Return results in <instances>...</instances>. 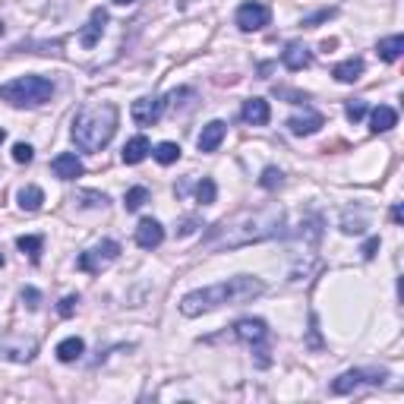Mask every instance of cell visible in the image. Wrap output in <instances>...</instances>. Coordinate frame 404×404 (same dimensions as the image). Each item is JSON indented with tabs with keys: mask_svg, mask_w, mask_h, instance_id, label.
I'll list each match as a JSON object with an SVG mask.
<instances>
[{
	"mask_svg": "<svg viewBox=\"0 0 404 404\" xmlns=\"http://www.w3.org/2000/svg\"><path fill=\"white\" fill-rule=\"evenodd\" d=\"M322 123H326V117L316 111H306V114H294L291 121H288V130H291L294 136H313L319 133Z\"/></svg>",
	"mask_w": 404,
	"mask_h": 404,
	"instance_id": "obj_11",
	"label": "cell"
},
{
	"mask_svg": "<svg viewBox=\"0 0 404 404\" xmlns=\"http://www.w3.org/2000/svg\"><path fill=\"white\" fill-rule=\"evenodd\" d=\"M32 155H35V152H32V146H26V142H16V146H13V161L28 164V161H32Z\"/></svg>",
	"mask_w": 404,
	"mask_h": 404,
	"instance_id": "obj_29",
	"label": "cell"
},
{
	"mask_svg": "<svg viewBox=\"0 0 404 404\" xmlns=\"http://www.w3.org/2000/svg\"><path fill=\"white\" fill-rule=\"evenodd\" d=\"M146 202H149V190H146V186H130L127 196H123V206H127V212H139Z\"/></svg>",
	"mask_w": 404,
	"mask_h": 404,
	"instance_id": "obj_25",
	"label": "cell"
},
{
	"mask_svg": "<svg viewBox=\"0 0 404 404\" xmlns=\"http://www.w3.org/2000/svg\"><path fill=\"white\" fill-rule=\"evenodd\" d=\"M117 256H121V243H117V240H101L95 249H85V253L79 256L76 269L92 272V275H95V272H101L105 265H111Z\"/></svg>",
	"mask_w": 404,
	"mask_h": 404,
	"instance_id": "obj_7",
	"label": "cell"
},
{
	"mask_svg": "<svg viewBox=\"0 0 404 404\" xmlns=\"http://www.w3.org/2000/svg\"><path fill=\"white\" fill-rule=\"evenodd\" d=\"M51 95H54V82L44 76H22L0 85V98L13 107H38L51 101Z\"/></svg>",
	"mask_w": 404,
	"mask_h": 404,
	"instance_id": "obj_4",
	"label": "cell"
},
{
	"mask_svg": "<svg viewBox=\"0 0 404 404\" xmlns=\"http://www.w3.org/2000/svg\"><path fill=\"white\" fill-rule=\"evenodd\" d=\"M338 48V42H335V38H326V42H322V51H335Z\"/></svg>",
	"mask_w": 404,
	"mask_h": 404,
	"instance_id": "obj_38",
	"label": "cell"
},
{
	"mask_svg": "<svg viewBox=\"0 0 404 404\" xmlns=\"http://www.w3.org/2000/svg\"><path fill=\"white\" fill-rule=\"evenodd\" d=\"M385 376H389V369H348V373H341L338 379L332 383V395H351L354 389H360V385H383Z\"/></svg>",
	"mask_w": 404,
	"mask_h": 404,
	"instance_id": "obj_6",
	"label": "cell"
},
{
	"mask_svg": "<svg viewBox=\"0 0 404 404\" xmlns=\"http://www.w3.org/2000/svg\"><path fill=\"white\" fill-rule=\"evenodd\" d=\"M263 291H265L263 278L237 275V278H227V281H218V284H209V288L184 294L180 313H184V316H202V313H212L225 304H247V300H256Z\"/></svg>",
	"mask_w": 404,
	"mask_h": 404,
	"instance_id": "obj_2",
	"label": "cell"
},
{
	"mask_svg": "<svg viewBox=\"0 0 404 404\" xmlns=\"http://www.w3.org/2000/svg\"><path fill=\"white\" fill-rule=\"evenodd\" d=\"M284 174L278 168H265L263 170V177H259V186H265V190H275V186H281Z\"/></svg>",
	"mask_w": 404,
	"mask_h": 404,
	"instance_id": "obj_28",
	"label": "cell"
},
{
	"mask_svg": "<svg viewBox=\"0 0 404 404\" xmlns=\"http://www.w3.org/2000/svg\"><path fill=\"white\" fill-rule=\"evenodd\" d=\"M344 114H348V121H351V123H357L363 114H367V105H363V101H351V105L344 107Z\"/></svg>",
	"mask_w": 404,
	"mask_h": 404,
	"instance_id": "obj_32",
	"label": "cell"
},
{
	"mask_svg": "<svg viewBox=\"0 0 404 404\" xmlns=\"http://www.w3.org/2000/svg\"><path fill=\"white\" fill-rule=\"evenodd\" d=\"M3 139H7V130H3V127H0V142H3Z\"/></svg>",
	"mask_w": 404,
	"mask_h": 404,
	"instance_id": "obj_40",
	"label": "cell"
},
{
	"mask_svg": "<svg viewBox=\"0 0 404 404\" xmlns=\"http://www.w3.org/2000/svg\"><path fill=\"white\" fill-rule=\"evenodd\" d=\"M341 231H344V234H360V231H363V218H351V215H348V218L341 221Z\"/></svg>",
	"mask_w": 404,
	"mask_h": 404,
	"instance_id": "obj_34",
	"label": "cell"
},
{
	"mask_svg": "<svg viewBox=\"0 0 404 404\" xmlns=\"http://www.w3.org/2000/svg\"><path fill=\"white\" fill-rule=\"evenodd\" d=\"M3 32H7V26H3V19H0V35H3Z\"/></svg>",
	"mask_w": 404,
	"mask_h": 404,
	"instance_id": "obj_41",
	"label": "cell"
},
{
	"mask_svg": "<svg viewBox=\"0 0 404 404\" xmlns=\"http://www.w3.org/2000/svg\"><path fill=\"white\" fill-rule=\"evenodd\" d=\"M234 19H237V28H240V32H259V28L269 26L272 10L265 7V3H259V0H247V3L237 7Z\"/></svg>",
	"mask_w": 404,
	"mask_h": 404,
	"instance_id": "obj_8",
	"label": "cell"
},
{
	"mask_svg": "<svg viewBox=\"0 0 404 404\" xmlns=\"http://www.w3.org/2000/svg\"><path fill=\"white\" fill-rule=\"evenodd\" d=\"M161 240H164V227L155 218H142L139 227H136V243L142 249H155V247H161Z\"/></svg>",
	"mask_w": 404,
	"mask_h": 404,
	"instance_id": "obj_10",
	"label": "cell"
},
{
	"mask_svg": "<svg viewBox=\"0 0 404 404\" xmlns=\"http://www.w3.org/2000/svg\"><path fill=\"white\" fill-rule=\"evenodd\" d=\"M215 196H218V186H215V180L212 177H202L196 184V199L202 202V206H212L215 202Z\"/></svg>",
	"mask_w": 404,
	"mask_h": 404,
	"instance_id": "obj_27",
	"label": "cell"
},
{
	"mask_svg": "<svg viewBox=\"0 0 404 404\" xmlns=\"http://www.w3.org/2000/svg\"><path fill=\"white\" fill-rule=\"evenodd\" d=\"M395 123H398V111L389 105L373 107V114H369V130H373V133H389Z\"/></svg>",
	"mask_w": 404,
	"mask_h": 404,
	"instance_id": "obj_18",
	"label": "cell"
},
{
	"mask_svg": "<svg viewBox=\"0 0 404 404\" xmlns=\"http://www.w3.org/2000/svg\"><path fill=\"white\" fill-rule=\"evenodd\" d=\"M123 161L127 164H139V161H146V158L152 155V142L146 139V136H133V139L123 146Z\"/></svg>",
	"mask_w": 404,
	"mask_h": 404,
	"instance_id": "obj_19",
	"label": "cell"
},
{
	"mask_svg": "<svg viewBox=\"0 0 404 404\" xmlns=\"http://www.w3.org/2000/svg\"><path fill=\"white\" fill-rule=\"evenodd\" d=\"M16 247H19L22 253H28V259H38V256H42V247H44V237H38V234H22L19 240H16Z\"/></svg>",
	"mask_w": 404,
	"mask_h": 404,
	"instance_id": "obj_26",
	"label": "cell"
},
{
	"mask_svg": "<svg viewBox=\"0 0 404 404\" xmlns=\"http://www.w3.org/2000/svg\"><path fill=\"white\" fill-rule=\"evenodd\" d=\"M284 227V209L281 206H265L256 209V212H237L231 218L218 221L206 234V247L209 249H237L247 247V243H259L278 237Z\"/></svg>",
	"mask_w": 404,
	"mask_h": 404,
	"instance_id": "obj_1",
	"label": "cell"
},
{
	"mask_svg": "<svg viewBox=\"0 0 404 404\" xmlns=\"http://www.w3.org/2000/svg\"><path fill=\"white\" fill-rule=\"evenodd\" d=\"M76 304H79V297H76V294H70V297H64L60 304H57V313H60L64 319H70L73 313H76Z\"/></svg>",
	"mask_w": 404,
	"mask_h": 404,
	"instance_id": "obj_30",
	"label": "cell"
},
{
	"mask_svg": "<svg viewBox=\"0 0 404 404\" xmlns=\"http://www.w3.org/2000/svg\"><path fill=\"white\" fill-rule=\"evenodd\" d=\"M114 3H121V7H130V3H136V0H114Z\"/></svg>",
	"mask_w": 404,
	"mask_h": 404,
	"instance_id": "obj_39",
	"label": "cell"
},
{
	"mask_svg": "<svg viewBox=\"0 0 404 404\" xmlns=\"http://www.w3.org/2000/svg\"><path fill=\"white\" fill-rule=\"evenodd\" d=\"M363 70H367L363 57H351V60H341V64L335 67L332 76L338 79V82H357V79L363 76Z\"/></svg>",
	"mask_w": 404,
	"mask_h": 404,
	"instance_id": "obj_20",
	"label": "cell"
},
{
	"mask_svg": "<svg viewBox=\"0 0 404 404\" xmlns=\"http://www.w3.org/2000/svg\"><path fill=\"white\" fill-rule=\"evenodd\" d=\"M401 51H404V38L401 35H389V38H383V42L376 44V54L383 57V60H398L401 57Z\"/></svg>",
	"mask_w": 404,
	"mask_h": 404,
	"instance_id": "obj_23",
	"label": "cell"
},
{
	"mask_svg": "<svg viewBox=\"0 0 404 404\" xmlns=\"http://www.w3.org/2000/svg\"><path fill=\"white\" fill-rule=\"evenodd\" d=\"M16 199H19V209L22 212H38L42 209V202H44V193H42V186H22L19 193H16Z\"/></svg>",
	"mask_w": 404,
	"mask_h": 404,
	"instance_id": "obj_22",
	"label": "cell"
},
{
	"mask_svg": "<svg viewBox=\"0 0 404 404\" xmlns=\"http://www.w3.org/2000/svg\"><path fill=\"white\" fill-rule=\"evenodd\" d=\"M401 218H404V215H401V206H395V209H392V221H395V225H401Z\"/></svg>",
	"mask_w": 404,
	"mask_h": 404,
	"instance_id": "obj_37",
	"label": "cell"
},
{
	"mask_svg": "<svg viewBox=\"0 0 404 404\" xmlns=\"http://www.w3.org/2000/svg\"><path fill=\"white\" fill-rule=\"evenodd\" d=\"M22 304H26L28 310H38V304H42V294H38L35 288H22Z\"/></svg>",
	"mask_w": 404,
	"mask_h": 404,
	"instance_id": "obj_33",
	"label": "cell"
},
{
	"mask_svg": "<svg viewBox=\"0 0 404 404\" xmlns=\"http://www.w3.org/2000/svg\"><path fill=\"white\" fill-rule=\"evenodd\" d=\"M82 354H85V341L76 338V335H73V338H64L57 344V360L60 363H76Z\"/></svg>",
	"mask_w": 404,
	"mask_h": 404,
	"instance_id": "obj_21",
	"label": "cell"
},
{
	"mask_svg": "<svg viewBox=\"0 0 404 404\" xmlns=\"http://www.w3.org/2000/svg\"><path fill=\"white\" fill-rule=\"evenodd\" d=\"M193 231H196V221H193V218H186V221H184V227H180V237L193 234Z\"/></svg>",
	"mask_w": 404,
	"mask_h": 404,
	"instance_id": "obj_36",
	"label": "cell"
},
{
	"mask_svg": "<svg viewBox=\"0 0 404 404\" xmlns=\"http://www.w3.org/2000/svg\"><path fill=\"white\" fill-rule=\"evenodd\" d=\"M51 170H54L60 180H76V177H82V161H79L73 152H60V155L51 161Z\"/></svg>",
	"mask_w": 404,
	"mask_h": 404,
	"instance_id": "obj_15",
	"label": "cell"
},
{
	"mask_svg": "<svg viewBox=\"0 0 404 404\" xmlns=\"http://www.w3.org/2000/svg\"><path fill=\"white\" fill-rule=\"evenodd\" d=\"M225 133H227V123L225 121H209L206 127H202V133H199V139H196L199 152H218Z\"/></svg>",
	"mask_w": 404,
	"mask_h": 404,
	"instance_id": "obj_12",
	"label": "cell"
},
{
	"mask_svg": "<svg viewBox=\"0 0 404 404\" xmlns=\"http://www.w3.org/2000/svg\"><path fill=\"white\" fill-rule=\"evenodd\" d=\"M164 105H168L164 98H139V101H133V121L139 123V127H155V123L161 121Z\"/></svg>",
	"mask_w": 404,
	"mask_h": 404,
	"instance_id": "obj_9",
	"label": "cell"
},
{
	"mask_svg": "<svg viewBox=\"0 0 404 404\" xmlns=\"http://www.w3.org/2000/svg\"><path fill=\"white\" fill-rule=\"evenodd\" d=\"M281 64L288 67V70H291V73L306 70V67L313 64V54H310V48H306V44L291 42V44H288V48H284V54H281Z\"/></svg>",
	"mask_w": 404,
	"mask_h": 404,
	"instance_id": "obj_13",
	"label": "cell"
},
{
	"mask_svg": "<svg viewBox=\"0 0 404 404\" xmlns=\"http://www.w3.org/2000/svg\"><path fill=\"white\" fill-rule=\"evenodd\" d=\"M240 117L249 123V127H265V123L272 121V107L265 98H249L247 105H243Z\"/></svg>",
	"mask_w": 404,
	"mask_h": 404,
	"instance_id": "obj_17",
	"label": "cell"
},
{
	"mask_svg": "<svg viewBox=\"0 0 404 404\" xmlns=\"http://www.w3.org/2000/svg\"><path fill=\"white\" fill-rule=\"evenodd\" d=\"M0 265H3V253H0Z\"/></svg>",
	"mask_w": 404,
	"mask_h": 404,
	"instance_id": "obj_42",
	"label": "cell"
},
{
	"mask_svg": "<svg viewBox=\"0 0 404 404\" xmlns=\"http://www.w3.org/2000/svg\"><path fill=\"white\" fill-rule=\"evenodd\" d=\"M35 341H0V357H7V360H16V363H28L35 357Z\"/></svg>",
	"mask_w": 404,
	"mask_h": 404,
	"instance_id": "obj_16",
	"label": "cell"
},
{
	"mask_svg": "<svg viewBox=\"0 0 404 404\" xmlns=\"http://www.w3.org/2000/svg\"><path fill=\"white\" fill-rule=\"evenodd\" d=\"M117 133V105L98 101L76 114L73 121V142L79 152H101Z\"/></svg>",
	"mask_w": 404,
	"mask_h": 404,
	"instance_id": "obj_3",
	"label": "cell"
},
{
	"mask_svg": "<svg viewBox=\"0 0 404 404\" xmlns=\"http://www.w3.org/2000/svg\"><path fill=\"white\" fill-rule=\"evenodd\" d=\"M234 338L243 341V344L253 351V354H256V363H259V367H269V363H272L269 348H265V341H269V326H265L263 319H237Z\"/></svg>",
	"mask_w": 404,
	"mask_h": 404,
	"instance_id": "obj_5",
	"label": "cell"
},
{
	"mask_svg": "<svg viewBox=\"0 0 404 404\" xmlns=\"http://www.w3.org/2000/svg\"><path fill=\"white\" fill-rule=\"evenodd\" d=\"M152 155H155L158 164H174L180 158V146L177 142H158L155 149H152Z\"/></svg>",
	"mask_w": 404,
	"mask_h": 404,
	"instance_id": "obj_24",
	"label": "cell"
},
{
	"mask_svg": "<svg viewBox=\"0 0 404 404\" xmlns=\"http://www.w3.org/2000/svg\"><path fill=\"white\" fill-rule=\"evenodd\" d=\"M107 26V13L105 10H92V16H89V22H85V28L79 32V42H82V48H95L101 38V32H105Z\"/></svg>",
	"mask_w": 404,
	"mask_h": 404,
	"instance_id": "obj_14",
	"label": "cell"
},
{
	"mask_svg": "<svg viewBox=\"0 0 404 404\" xmlns=\"http://www.w3.org/2000/svg\"><path fill=\"white\" fill-rule=\"evenodd\" d=\"M332 16H335V10H319V13L306 16V19H304V26H306V28H316V26H319V22H328V19H332Z\"/></svg>",
	"mask_w": 404,
	"mask_h": 404,
	"instance_id": "obj_31",
	"label": "cell"
},
{
	"mask_svg": "<svg viewBox=\"0 0 404 404\" xmlns=\"http://www.w3.org/2000/svg\"><path fill=\"white\" fill-rule=\"evenodd\" d=\"M376 249H379V237H369L367 243H363V259H373V256H376Z\"/></svg>",
	"mask_w": 404,
	"mask_h": 404,
	"instance_id": "obj_35",
	"label": "cell"
}]
</instances>
